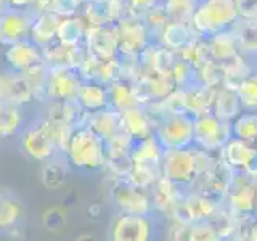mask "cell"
Returning a JSON list of instances; mask_svg holds the SVG:
<instances>
[{"label":"cell","instance_id":"6da1fadb","mask_svg":"<svg viewBox=\"0 0 257 241\" xmlns=\"http://www.w3.org/2000/svg\"><path fill=\"white\" fill-rule=\"evenodd\" d=\"M219 155L201 151L195 145L188 148L164 150L161 161V174L179 187L190 190L198 179L214 164Z\"/></svg>","mask_w":257,"mask_h":241},{"label":"cell","instance_id":"7a4b0ae2","mask_svg":"<svg viewBox=\"0 0 257 241\" xmlns=\"http://www.w3.org/2000/svg\"><path fill=\"white\" fill-rule=\"evenodd\" d=\"M63 158L66 159L68 166L76 171H103L104 161H106L104 142L85 126L74 129Z\"/></svg>","mask_w":257,"mask_h":241},{"label":"cell","instance_id":"3957f363","mask_svg":"<svg viewBox=\"0 0 257 241\" xmlns=\"http://www.w3.org/2000/svg\"><path fill=\"white\" fill-rule=\"evenodd\" d=\"M239 20L235 0H201L190 26L199 37H211L228 31Z\"/></svg>","mask_w":257,"mask_h":241},{"label":"cell","instance_id":"277c9868","mask_svg":"<svg viewBox=\"0 0 257 241\" xmlns=\"http://www.w3.org/2000/svg\"><path fill=\"white\" fill-rule=\"evenodd\" d=\"M158 219L153 215L116 212L108 227V241H156Z\"/></svg>","mask_w":257,"mask_h":241},{"label":"cell","instance_id":"5b68a950","mask_svg":"<svg viewBox=\"0 0 257 241\" xmlns=\"http://www.w3.org/2000/svg\"><path fill=\"white\" fill-rule=\"evenodd\" d=\"M188 114H164L155 120V135L164 150L188 148L195 143V126Z\"/></svg>","mask_w":257,"mask_h":241},{"label":"cell","instance_id":"8992f818","mask_svg":"<svg viewBox=\"0 0 257 241\" xmlns=\"http://www.w3.org/2000/svg\"><path fill=\"white\" fill-rule=\"evenodd\" d=\"M20 148L29 159L37 161L40 164L58 156V150L52 140L48 124L42 116L31 120L24 127V131L20 134Z\"/></svg>","mask_w":257,"mask_h":241},{"label":"cell","instance_id":"52a82bcc","mask_svg":"<svg viewBox=\"0 0 257 241\" xmlns=\"http://www.w3.org/2000/svg\"><path fill=\"white\" fill-rule=\"evenodd\" d=\"M195 126V147L201 151L219 155L222 147L231 139V123H225L214 112H206L193 119Z\"/></svg>","mask_w":257,"mask_h":241},{"label":"cell","instance_id":"ba28073f","mask_svg":"<svg viewBox=\"0 0 257 241\" xmlns=\"http://www.w3.org/2000/svg\"><path fill=\"white\" fill-rule=\"evenodd\" d=\"M109 199L117 212L134 215H153L150 191L137 188L127 180H109Z\"/></svg>","mask_w":257,"mask_h":241},{"label":"cell","instance_id":"9c48e42d","mask_svg":"<svg viewBox=\"0 0 257 241\" xmlns=\"http://www.w3.org/2000/svg\"><path fill=\"white\" fill-rule=\"evenodd\" d=\"M257 199V185L246 174H233L222 204L235 215H247L254 212Z\"/></svg>","mask_w":257,"mask_h":241},{"label":"cell","instance_id":"30bf717a","mask_svg":"<svg viewBox=\"0 0 257 241\" xmlns=\"http://www.w3.org/2000/svg\"><path fill=\"white\" fill-rule=\"evenodd\" d=\"M119 32V56H139L153 39L143 20H134L124 16L117 23Z\"/></svg>","mask_w":257,"mask_h":241},{"label":"cell","instance_id":"8fae6325","mask_svg":"<svg viewBox=\"0 0 257 241\" xmlns=\"http://www.w3.org/2000/svg\"><path fill=\"white\" fill-rule=\"evenodd\" d=\"M32 21H34V13L31 10L5 8L0 13V45L5 48L21 40H28Z\"/></svg>","mask_w":257,"mask_h":241},{"label":"cell","instance_id":"7c38bea8","mask_svg":"<svg viewBox=\"0 0 257 241\" xmlns=\"http://www.w3.org/2000/svg\"><path fill=\"white\" fill-rule=\"evenodd\" d=\"M84 47L101 61L112 60L119 56V32L117 24L114 26H88Z\"/></svg>","mask_w":257,"mask_h":241},{"label":"cell","instance_id":"4fadbf2b","mask_svg":"<svg viewBox=\"0 0 257 241\" xmlns=\"http://www.w3.org/2000/svg\"><path fill=\"white\" fill-rule=\"evenodd\" d=\"M219 156L233 174H247L257 164V145L231 137L219 151Z\"/></svg>","mask_w":257,"mask_h":241},{"label":"cell","instance_id":"5bb4252c","mask_svg":"<svg viewBox=\"0 0 257 241\" xmlns=\"http://www.w3.org/2000/svg\"><path fill=\"white\" fill-rule=\"evenodd\" d=\"M82 79L76 69L48 68L47 101H71L76 100Z\"/></svg>","mask_w":257,"mask_h":241},{"label":"cell","instance_id":"9a60e30c","mask_svg":"<svg viewBox=\"0 0 257 241\" xmlns=\"http://www.w3.org/2000/svg\"><path fill=\"white\" fill-rule=\"evenodd\" d=\"M80 15L88 26H114L125 16L124 0H90Z\"/></svg>","mask_w":257,"mask_h":241},{"label":"cell","instance_id":"2e32d148","mask_svg":"<svg viewBox=\"0 0 257 241\" xmlns=\"http://www.w3.org/2000/svg\"><path fill=\"white\" fill-rule=\"evenodd\" d=\"M4 61L7 64V69L16 74H23L32 66L44 63L42 58V48L37 47L31 40H21L18 44H13L10 47L4 48Z\"/></svg>","mask_w":257,"mask_h":241},{"label":"cell","instance_id":"e0dca14e","mask_svg":"<svg viewBox=\"0 0 257 241\" xmlns=\"http://www.w3.org/2000/svg\"><path fill=\"white\" fill-rule=\"evenodd\" d=\"M185 193H187L185 188L169 182L164 177H161L150 190L153 212H155V215L169 219V217L172 215V212L175 211V207L182 203Z\"/></svg>","mask_w":257,"mask_h":241},{"label":"cell","instance_id":"ac0fdd59","mask_svg":"<svg viewBox=\"0 0 257 241\" xmlns=\"http://www.w3.org/2000/svg\"><path fill=\"white\" fill-rule=\"evenodd\" d=\"M85 56L87 48L84 45L66 47L55 40L50 45L42 48V58L48 68H69L77 71Z\"/></svg>","mask_w":257,"mask_h":241},{"label":"cell","instance_id":"d6986e66","mask_svg":"<svg viewBox=\"0 0 257 241\" xmlns=\"http://www.w3.org/2000/svg\"><path fill=\"white\" fill-rule=\"evenodd\" d=\"M26 217V206L7 188H0V231H10L23 223Z\"/></svg>","mask_w":257,"mask_h":241},{"label":"cell","instance_id":"ffe728a7","mask_svg":"<svg viewBox=\"0 0 257 241\" xmlns=\"http://www.w3.org/2000/svg\"><path fill=\"white\" fill-rule=\"evenodd\" d=\"M120 124L134 142L155 134V123L143 106H134L120 112Z\"/></svg>","mask_w":257,"mask_h":241},{"label":"cell","instance_id":"44dd1931","mask_svg":"<svg viewBox=\"0 0 257 241\" xmlns=\"http://www.w3.org/2000/svg\"><path fill=\"white\" fill-rule=\"evenodd\" d=\"M214 95L215 90L199 84H193L190 87L182 88L185 114H188L191 117H198L201 114H206V112H211Z\"/></svg>","mask_w":257,"mask_h":241},{"label":"cell","instance_id":"7402d4cb","mask_svg":"<svg viewBox=\"0 0 257 241\" xmlns=\"http://www.w3.org/2000/svg\"><path fill=\"white\" fill-rule=\"evenodd\" d=\"M85 127H88L90 131L100 137L103 142H106L112 139L119 132H122V124H120V112L114 111L112 108H104L100 111L90 112L87 116Z\"/></svg>","mask_w":257,"mask_h":241},{"label":"cell","instance_id":"603a6c76","mask_svg":"<svg viewBox=\"0 0 257 241\" xmlns=\"http://www.w3.org/2000/svg\"><path fill=\"white\" fill-rule=\"evenodd\" d=\"M69 166L63 156H55L40 164L39 180L47 191H60L68 182Z\"/></svg>","mask_w":257,"mask_h":241},{"label":"cell","instance_id":"cb8c5ba5","mask_svg":"<svg viewBox=\"0 0 257 241\" xmlns=\"http://www.w3.org/2000/svg\"><path fill=\"white\" fill-rule=\"evenodd\" d=\"M199 37L196 32L193 31L190 23H180V21H169L167 26L159 34L156 42L163 45L167 50L174 53H179L182 48L187 47L193 39Z\"/></svg>","mask_w":257,"mask_h":241},{"label":"cell","instance_id":"d4e9b609","mask_svg":"<svg viewBox=\"0 0 257 241\" xmlns=\"http://www.w3.org/2000/svg\"><path fill=\"white\" fill-rule=\"evenodd\" d=\"M76 101L88 114L108 108V87L96 82V80H82V84H80L77 90Z\"/></svg>","mask_w":257,"mask_h":241},{"label":"cell","instance_id":"484cf974","mask_svg":"<svg viewBox=\"0 0 257 241\" xmlns=\"http://www.w3.org/2000/svg\"><path fill=\"white\" fill-rule=\"evenodd\" d=\"M164 148L153 134L150 137H145L142 140H135L131 150V158L134 164H143V166H155L161 167L163 161Z\"/></svg>","mask_w":257,"mask_h":241},{"label":"cell","instance_id":"4316f807","mask_svg":"<svg viewBox=\"0 0 257 241\" xmlns=\"http://www.w3.org/2000/svg\"><path fill=\"white\" fill-rule=\"evenodd\" d=\"M60 18L50 12H42L34 15V21L31 26L29 40L37 47L44 48L56 40V31H58Z\"/></svg>","mask_w":257,"mask_h":241},{"label":"cell","instance_id":"83f0119b","mask_svg":"<svg viewBox=\"0 0 257 241\" xmlns=\"http://www.w3.org/2000/svg\"><path fill=\"white\" fill-rule=\"evenodd\" d=\"M212 112L219 119L225 120V123H231L233 119H236L241 112H243V108H241V103H239L235 88H230L225 85L217 88L214 95Z\"/></svg>","mask_w":257,"mask_h":241},{"label":"cell","instance_id":"f1b7e54d","mask_svg":"<svg viewBox=\"0 0 257 241\" xmlns=\"http://www.w3.org/2000/svg\"><path fill=\"white\" fill-rule=\"evenodd\" d=\"M108 100H109V108H112L117 112H122L134 106H142L134 82H128V80H122V79L108 85Z\"/></svg>","mask_w":257,"mask_h":241},{"label":"cell","instance_id":"f546056e","mask_svg":"<svg viewBox=\"0 0 257 241\" xmlns=\"http://www.w3.org/2000/svg\"><path fill=\"white\" fill-rule=\"evenodd\" d=\"M28 126L24 108L0 103V139H12L24 131Z\"/></svg>","mask_w":257,"mask_h":241},{"label":"cell","instance_id":"4dcf8cb0","mask_svg":"<svg viewBox=\"0 0 257 241\" xmlns=\"http://www.w3.org/2000/svg\"><path fill=\"white\" fill-rule=\"evenodd\" d=\"M207 45H209L211 58L217 63H223L241 53L238 40L231 29L217 32V34L207 37Z\"/></svg>","mask_w":257,"mask_h":241},{"label":"cell","instance_id":"1f68e13d","mask_svg":"<svg viewBox=\"0 0 257 241\" xmlns=\"http://www.w3.org/2000/svg\"><path fill=\"white\" fill-rule=\"evenodd\" d=\"M88 24L82 18V15L72 16V18L60 20L58 31H56V42L66 47L84 45V37Z\"/></svg>","mask_w":257,"mask_h":241},{"label":"cell","instance_id":"d6a6232c","mask_svg":"<svg viewBox=\"0 0 257 241\" xmlns=\"http://www.w3.org/2000/svg\"><path fill=\"white\" fill-rule=\"evenodd\" d=\"M5 103L13 104V106L26 108L29 104L36 103L34 93H32L29 84L23 74H16V72L8 71V87H7V98Z\"/></svg>","mask_w":257,"mask_h":241},{"label":"cell","instance_id":"836d02e7","mask_svg":"<svg viewBox=\"0 0 257 241\" xmlns=\"http://www.w3.org/2000/svg\"><path fill=\"white\" fill-rule=\"evenodd\" d=\"M231 31L238 40L241 53L249 58H257V20H238Z\"/></svg>","mask_w":257,"mask_h":241},{"label":"cell","instance_id":"e575fe53","mask_svg":"<svg viewBox=\"0 0 257 241\" xmlns=\"http://www.w3.org/2000/svg\"><path fill=\"white\" fill-rule=\"evenodd\" d=\"M231 137L257 145V111H243L231 120Z\"/></svg>","mask_w":257,"mask_h":241},{"label":"cell","instance_id":"d590c367","mask_svg":"<svg viewBox=\"0 0 257 241\" xmlns=\"http://www.w3.org/2000/svg\"><path fill=\"white\" fill-rule=\"evenodd\" d=\"M69 223V215L64 206L52 204L47 206L42 214H40V225L44 227L45 231L52 233V235H58L66 230Z\"/></svg>","mask_w":257,"mask_h":241},{"label":"cell","instance_id":"8d00e7d4","mask_svg":"<svg viewBox=\"0 0 257 241\" xmlns=\"http://www.w3.org/2000/svg\"><path fill=\"white\" fill-rule=\"evenodd\" d=\"M23 77L29 84L34 100L39 104L47 103V82H48V66L45 63H40L37 66H32L26 72H23Z\"/></svg>","mask_w":257,"mask_h":241},{"label":"cell","instance_id":"74e56055","mask_svg":"<svg viewBox=\"0 0 257 241\" xmlns=\"http://www.w3.org/2000/svg\"><path fill=\"white\" fill-rule=\"evenodd\" d=\"M180 60L185 63H188L190 66L198 69L201 64H204L206 61L212 60L211 53H209V45H207V39L206 37H195L191 42L182 48V50L177 53Z\"/></svg>","mask_w":257,"mask_h":241},{"label":"cell","instance_id":"f35d334b","mask_svg":"<svg viewBox=\"0 0 257 241\" xmlns=\"http://www.w3.org/2000/svg\"><path fill=\"white\" fill-rule=\"evenodd\" d=\"M195 84L204 85L207 88L217 90L225 85V74L222 66L214 60H209L204 64H201L198 69H195Z\"/></svg>","mask_w":257,"mask_h":241},{"label":"cell","instance_id":"ab89813d","mask_svg":"<svg viewBox=\"0 0 257 241\" xmlns=\"http://www.w3.org/2000/svg\"><path fill=\"white\" fill-rule=\"evenodd\" d=\"M163 174H161V167H155V166H143V164H134L132 171L127 177V182L134 185L137 188L147 190L150 191L151 187L155 185Z\"/></svg>","mask_w":257,"mask_h":241},{"label":"cell","instance_id":"60d3db41","mask_svg":"<svg viewBox=\"0 0 257 241\" xmlns=\"http://www.w3.org/2000/svg\"><path fill=\"white\" fill-rule=\"evenodd\" d=\"M199 2L201 0H163L161 5L171 21L190 23Z\"/></svg>","mask_w":257,"mask_h":241},{"label":"cell","instance_id":"b9f144b4","mask_svg":"<svg viewBox=\"0 0 257 241\" xmlns=\"http://www.w3.org/2000/svg\"><path fill=\"white\" fill-rule=\"evenodd\" d=\"M235 92L243 111H257V69L239 80Z\"/></svg>","mask_w":257,"mask_h":241},{"label":"cell","instance_id":"7bdbcfd3","mask_svg":"<svg viewBox=\"0 0 257 241\" xmlns=\"http://www.w3.org/2000/svg\"><path fill=\"white\" fill-rule=\"evenodd\" d=\"M132 145H134V140L122 131L112 137V139L104 142V153H106V158L128 156L131 155Z\"/></svg>","mask_w":257,"mask_h":241},{"label":"cell","instance_id":"ee69618b","mask_svg":"<svg viewBox=\"0 0 257 241\" xmlns=\"http://www.w3.org/2000/svg\"><path fill=\"white\" fill-rule=\"evenodd\" d=\"M169 21H171V20H169L167 13L164 12L163 5H158L156 8H153V10L147 16H145L143 23L147 24V28H148V32H150V36L153 39V42H156L159 34L167 26Z\"/></svg>","mask_w":257,"mask_h":241},{"label":"cell","instance_id":"f6af8a7d","mask_svg":"<svg viewBox=\"0 0 257 241\" xmlns=\"http://www.w3.org/2000/svg\"><path fill=\"white\" fill-rule=\"evenodd\" d=\"M233 238L241 241H257V217L254 214L236 217V227Z\"/></svg>","mask_w":257,"mask_h":241},{"label":"cell","instance_id":"bcb514c9","mask_svg":"<svg viewBox=\"0 0 257 241\" xmlns=\"http://www.w3.org/2000/svg\"><path fill=\"white\" fill-rule=\"evenodd\" d=\"M171 79L174 80L177 88L190 87L195 84V68L190 66V64L185 63L183 60L177 58L171 71Z\"/></svg>","mask_w":257,"mask_h":241},{"label":"cell","instance_id":"7dc6e473","mask_svg":"<svg viewBox=\"0 0 257 241\" xmlns=\"http://www.w3.org/2000/svg\"><path fill=\"white\" fill-rule=\"evenodd\" d=\"M82 7L84 4L80 0H52L47 12H50L55 16H58L60 20H63V18H72V16L80 15Z\"/></svg>","mask_w":257,"mask_h":241},{"label":"cell","instance_id":"c3c4849f","mask_svg":"<svg viewBox=\"0 0 257 241\" xmlns=\"http://www.w3.org/2000/svg\"><path fill=\"white\" fill-rule=\"evenodd\" d=\"M163 0H124L125 16L134 20H143L153 8L161 5Z\"/></svg>","mask_w":257,"mask_h":241},{"label":"cell","instance_id":"681fc988","mask_svg":"<svg viewBox=\"0 0 257 241\" xmlns=\"http://www.w3.org/2000/svg\"><path fill=\"white\" fill-rule=\"evenodd\" d=\"M120 79V61H119V56L117 58H112V60H106V61H101L100 64V71H98V76H96V82H100L103 85H109L112 82Z\"/></svg>","mask_w":257,"mask_h":241},{"label":"cell","instance_id":"f907efd6","mask_svg":"<svg viewBox=\"0 0 257 241\" xmlns=\"http://www.w3.org/2000/svg\"><path fill=\"white\" fill-rule=\"evenodd\" d=\"M190 241H223L211 222L190 225Z\"/></svg>","mask_w":257,"mask_h":241},{"label":"cell","instance_id":"816d5d0a","mask_svg":"<svg viewBox=\"0 0 257 241\" xmlns=\"http://www.w3.org/2000/svg\"><path fill=\"white\" fill-rule=\"evenodd\" d=\"M190 225L185 222L167 220L164 230L166 241H190Z\"/></svg>","mask_w":257,"mask_h":241},{"label":"cell","instance_id":"f5cc1de1","mask_svg":"<svg viewBox=\"0 0 257 241\" xmlns=\"http://www.w3.org/2000/svg\"><path fill=\"white\" fill-rule=\"evenodd\" d=\"M100 64H101V60H98L96 56L87 52V56L77 68L79 77L82 80H96V76H98V71H100Z\"/></svg>","mask_w":257,"mask_h":241},{"label":"cell","instance_id":"db71d44e","mask_svg":"<svg viewBox=\"0 0 257 241\" xmlns=\"http://www.w3.org/2000/svg\"><path fill=\"white\" fill-rule=\"evenodd\" d=\"M239 20H257V0H235Z\"/></svg>","mask_w":257,"mask_h":241},{"label":"cell","instance_id":"11a10c76","mask_svg":"<svg viewBox=\"0 0 257 241\" xmlns=\"http://www.w3.org/2000/svg\"><path fill=\"white\" fill-rule=\"evenodd\" d=\"M7 8H15V10H31L34 0H5Z\"/></svg>","mask_w":257,"mask_h":241},{"label":"cell","instance_id":"9f6ffc18","mask_svg":"<svg viewBox=\"0 0 257 241\" xmlns=\"http://www.w3.org/2000/svg\"><path fill=\"white\" fill-rule=\"evenodd\" d=\"M87 214L90 219H100L103 214V204L98 203V201H93V203L87 206Z\"/></svg>","mask_w":257,"mask_h":241},{"label":"cell","instance_id":"6f0895ef","mask_svg":"<svg viewBox=\"0 0 257 241\" xmlns=\"http://www.w3.org/2000/svg\"><path fill=\"white\" fill-rule=\"evenodd\" d=\"M7 87H8V71L0 72V103H5Z\"/></svg>","mask_w":257,"mask_h":241},{"label":"cell","instance_id":"680465c9","mask_svg":"<svg viewBox=\"0 0 257 241\" xmlns=\"http://www.w3.org/2000/svg\"><path fill=\"white\" fill-rule=\"evenodd\" d=\"M52 0H34V4H32V8L31 12L37 15V13H42V12H47L48 10V5H50Z\"/></svg>","mask_w":257,"mask_h":241},{"label":"cell","instance_id":"91938a15","mask_svg":"<svg viewBox=\"0 0 257 241\" xmlns=\"http://www.w3.org/2000/svg\"><path fill=\"white\" fill-rule=\"evenodd\" d=\"M74 241H100L93 233H79V235L74 238Z\"/></svg>","mask_w":257,"mask_h":241},{"label":"cell","instance_id":"94428289","mask_svg":"<svg viewBox=\"0 0 257 241\" xmlns=\"http://www.w3.org/2000/svg\"><path fill=\"white\" fill-rule=\"evenodd\" d=\"M7 8V4H5V0H0V13H2L4 10Z\"/></svg>","mask_w":257,"mask_h":241},{"label":"cell","instance_id":"6125c7cd","mask_svg":"<svg viewBox=\"0 0 257 241\" xmlns=\"http://www.w3.org/2000/svg\"><path fill=\"white\" fill-rule=\"evenodd\" d=\"M255 217H257V199H255V206H254V212H252Z\"/></svg>","mask_w":257,"mask_h":241},{"label":"cell","instance_id":"be15d7a7","mask_svg":"<svg viewBox=\"0 0 257 241\" xmlns=\"http://www.w3.org/2000/svg\"><path fill=\"white\" fill-rule=\"evenodd\" d=\"M227 241H241V239H236V238H230V239H227Z\"/></svg>","mask_w":257,"mask_h":241},{"label":"cell","instance_id":"e7e4bbea","mask_svg":"<svg viewBox=\"0 0 257 241\" xmlns=\"http://www.w3.org/2000/svg\"><path fill=\"white\" fill-rule=\"evenodd\" d=\"M80 2H82V4H87V2H90V0H80Z\"/></svg>","mask_w":257,"mask_h":241}]
</instances>
